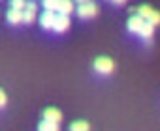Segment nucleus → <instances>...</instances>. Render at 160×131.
Returning a JSON list of instances; mask_svg holds the SVG:
<instances>
[{
    "label": "nucleus",
    "instance_id": "1",
    "mask_svg": "<svg viewBox=\"0 0 160 131\" xmlns=\"http://www.w3.org/2000/svg\"><path fill=\"white\" fill-rule=\"evenodd\" d=\"M143 21H147V23H151L152 26H156V25H160V11L158 10H154V8H151V6H147V4H141L139 8H138V11H136Z\"/></svg>",
    "mask_w": 160,
    "mask_h": 131
},
{
    "label": "nucleus",
    "instance_id": "2",
    "mask_svg": "<svg viewBox=\"0 0 160 131\" xmlns=\"http://www.w3.org/2000/svg\"><path fill=\"white\" fill-rule=\"evenodd\" d=\"M94 70L100 73V75H109L113 71V60L108 58V56H98L94 60Z\"/></svg>",
    "mask_w": 160,
    "mask_h": 131
},
{
    "label": "nucleus",
    "instance_id": "3",
    "mask_svg": "<svg viewBox=\"0 0 160 131\" xmlns=\"http://www.w3.org/2000/svg\"><path fill=\"white\" fill-rule=\"evenodd\" d=\"M77 15L81 19H92L98 15V6L94 2H87V4H77Z\"/></svg>",
    "mask_w": 160,
    "mask_h": 131
},
{
    "label": "nucleus",
    "instance_id": "4",
    "mask_svg": "<svg viewBox=\"0 0 160 131\" xmlns=\"http://www.w3.org/2000/svg\"><path fill=\"white\" fill-rule=\"evenodd\" d=\"M36 19H38V6H36V2H27V6L23 10V23L32 25Z\"/></svg>",
    "mask_w": 160,
    "mask_h": 131
},
{
    "label": "nucleus",
    "instance_id": "5",
    "mask_svg": "<svg viewBox=\"0 0 160 131\" xmlns=\"http://www.w3.org/2000/svg\"><path fill=\"white\" fill-rule=\"evenodd\" d=\"M68 28H70V17H68V15H60V13H57V17H55V25H53V30L58 32V34H62V32H66Z\"/></svg>",
    "mask_w": 160,
    "mask_h": 131
},
{
    "label": "nucleus",
    "instance_id": "6",
    "mask_svg": "<svg viewBox=\"0 0 160 131\" xmlns=\"http://www.w3.org/2000/svg\"><path fill=\"white\" fill-rule=\"evenodd\" d=\"M55 17H57V13H55V11H45V10H43V13L38 17V19H40L42 28H43V30H51V28H53V25H55Z\"/></svg>",
    "mask_w": 160,
    "mask_h": 131
},
{
    "label": "nucleus",
    "instance_id": "7",
    "mask_svg": "<svg viewBox=\"0 0 160 131\" xmlns=\"http://www.w3.org/2000/svg\"><path fill=\"white\" fill-rule=\"evenodd\" d=\"M43 120L58 124V122L62 120V112H60L58 109H55V107H47V109L43 111Z\"/></svg>",
    "mask_w": 160,
    "mask_h": 131
},
{
    "label": "nucleus",
    "instance_id": "8",
    "mask_svg": "<svg viewBox=\"0 0 160 131\" xmlns=\"http://www.w3.org/2000/svg\"><path fill=\"white\" fill-rule=\"evenodd\" d=\"M143 23H145V21H143V19H141V17H139V15L136 13V15H132V17L128 19V23H126V26H128V30H130V32H134V34H138V32L141 30V26H143Z\"/></svg>",
    "mask_w": 160,
    "mask_h": 131
},
{
    "label": "nucleus",
    "instance_id": "9",
    "mask_svg": "<svg viewBox=\"0 0 160 131\" xmlns=\"http://www.w3.org/2000/svg\"><path fill=\"white\" fill-rule=\"evenodd\" d=\"M72 11H73V0H58L57 13H60V15H70Z\"/></svg>",
    "mask_w": 160,
    "mask_h": 131
},
{
    "label": "nucleus",
    "instance_id": "10",
    "mask_svg": "<svg viewBox=\"0 0 160 131\" xmlns=\"http://www.w3.org/2000/svg\"><path fill=\"white\" fill-rule=\"evenodd\" d=\"M152 34H154V26L151 25V23H143V26H141V30L138 32V36L139 38H143L145 41H149V39H152Z\"/></svg>",
    "mask_w": 160,
    "mask_h": 131
},
{
    "label": "nucleus",
    "instance_id": "11",
    "mask_svg": "<svg viewBox=\"0 0 160 131\" xmlns=\"http://www.w3.org/2000/svg\"><path fill=\"white\" fill-rule=\"evenodd\" d=\"M6 19H8L10 25H19V23H23V11H17V10L10 8V11L6 13Z\"/></svg>",
    "mask_w": 160,
    "mask_h": 131
},
{
    "label": "nucleus",
    "instance_id": "12",
    "mask_svg": "<svg viewBox=\"0 0 160 131\" xmlns=\"http://www.w3.org/2000/svg\"><path fill=\"white\" fill-rule=\"evenodd\" d=\"M38 131H60V127H58V124H55V122L42 120L40 125H38Z\"/></svg>",
    "mask_w": 160,
    "mask_h": 131
},
{
    "label": "nucleus",
    "instance_id": "13",
    "mask_svg": "<svg viewBox=\"0 0 160 131\" xmlns=\"http://www.w3.org/2000/svg\"><path fill=\"white\" fill-rule=\"evenodd\" d=\"M70 131H89V122H85V120L72 122V125H70Z\"/></svg>",
    "mask_w": 160,
    "mask_h": 131
},
{
    "label": "nucleus",
    "instance_id": "14",
    "mask_svg": "<svg viewBox=\"0 0 160 131\" xmlns=\"http://www.w3.org/2000/svg\"><path fill=\"white\" fill-rule=\"evenodd\" d=\"M43 10L45 11H55L57 13V6H58V0H42Z\"/></svg>",
    "mask_w": 160,
    "mask_h": 131
},
{
    "label": "nucleus",
    "instance_id": "15",
    "mask_svg": "<svg viewBox=\"0 0 160 131\" xmlns=\"http://www.w3.org/2000/svg\"><path fill=\"white\" fill-rule=\"evenodd\" d=\"M10 6H12V10L23 11V10H25V6H27V0H10Z\"/></svg>",
    "mask_w": 160,
    "mask_h": 131
},
{
    "label": "nucleus",
    "instance_id": "16",
    "mask_svg": "<svg viewBox=\"0 0 160 131\" xmlns=\"http://www.w3.org/2000/svg\"><path fill=\"white\" fill-rule=\"evenodd\" d=\"M6 101H8V99H6V94H4V90H2V88H0V107H4V105H6Z\"/></svg>",
    "mask_w": 160,
    "mask_h": 131
},
{
    "label": "nucleus",
    "instance_id": "17",
    "mask_svg": "<svg viewBox=\"0 0 160 131\" xmlns=\"http://www.w3.org/2000/svg\"><path fill=\"white\" fill-rule=\"evenodd\" d=\"M111 2H113V4H115V6H122V4H124V2H126V0H111Z\"/></svg>",
    "mask_w": 160,
    "mask_h": 131
},
{
    "label": "nucleus",
    "instance_id": "18",
    "mask_svg": "<svg viewBox=\"0 0 160 131\" xmlns=\"http://www.w3.org/2000/svg\"><path fill=\"white\" fill-rule=\"evenodd\" d=\"M73 2H77V4H87V2H92V0H73Z\"/></svg>",
    "mask_w": 160,
    "mask_h": 131
}]
</instances>
